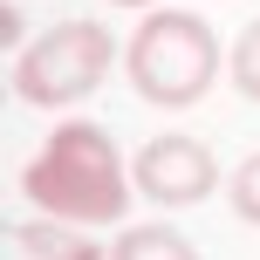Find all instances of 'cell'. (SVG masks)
<instances>
[{
	"label": "cell",
	"mask_w": 260,
	"mask_h": 260,
	"mask_svg": "<svg viewBox=\"0 0 260 260\" xmlns=\"http://www.w3.org/2000/svg\"><path fill=\"white\" fill-rule=\"evenodd\" d=\"M21 192L41 206V219H69V226H117L130 212V192H137V178H130L117 137H110L103 123H55L48 144H41L35 157H27L21 171Z\"/></svg>",
	"instance_id": "1"
},
{
	"label": "cell",
	"mask_w": 260,
	"mask_h": 260,
	"mask_svg": "<svg viewBox=\"0 0 260 260\" xmlns=\"http://www.w3.org/2000/svg\"><path fill=\"white\" fill-rule=\"evenodd\" d=\"M219 62L226 55H219V41H212V27L199 21V14H185V7H151L144 27L130 35V48H123L130 89H137L144 103H157V110H192L199 96L212 89Z\"/></svg>",
	"instance_id": "2"
},
{
	"label": "cell",
	"mask_w": 260,
	"mask_h": 260,
	"mask_svg": "<svg viewBox=\"0 0 260 260\" xmlns=\"http://www.w3.org/2000/svg\"><path fill=\"white\" fill-rule=\"evenodd\" d=\"M117 62V41L96 21H55L41 41H27L14 55V96L35 110H69L96 89Z\"/></svg>",
	"instance_id": "3"
},
{
	"label": "cell",
	"mask_w": 260,
	"mask_h": 260,
	"mask_svg": "<svg viewBox=\"0 0 260 260\" xmlns=\"http://www.w3.org/2000/svg\"><path fill=\"white\" fill-rule=\"evenodd\" d=\"M130 178H137V192L151 206H199L219 185V157L199 137H185V130H165V137H151L130 157Z\"/></svg>",
	"instance_id": "4"
},
{
	"label": "cell",
	"mask_w": 260,
	"mask_h": 260,
	"mask_svg": "<svg viewBox=\"0 0 260 260\" xmlns=\"http://www.w3.org/2000/svg\"><path fill=\"white\" fill-rule=\"evenodd\" d=\"M14 253H27V260H110L96 247V233H82L69 219H21L14 226Z\"/></svg>",
	"instance_id": "5"
},
{
	"label": "cell",
	"mask_w": 260,
	"mask_h": 260,
	"mask_svg": "<svg viewBox=\"0 0 260 260\" xmlns=\"http://www.w3.org/2000/svg\"><path fill=\"white\" fill-rule=\"evenodd\" d=\"M110 260H199V247L178 233V226H123Z\"/></svg>",
	"instance_id": "6"
},
{
	"label": "cell",
	"mask_w": 260,
	"mask_h": 260,
	"mask_svg": "<svg viewBox=\"0 0 260 260\" xmlns=\"http://www.w3.org/2000/svg\"><path fill=\"white\" fill-rule=\"evenodd\" d=\"M226 69H233V89L247 96V103H260V21L240 27V41H233V55H226Z\"/></svg>",
	"instance_id": "7"
},
{
	"label": "cell",
	"mask_w": 260,
	"mask_h": 260,
	"mask_svg": "<svg viewBox=\"0 0 260 260\" xmlns=\"http://www.w3.org/2000/svg\"><path fill=\"white\" fill-rule=\"evenodd\" d=\"M226 199H233V212H240L247 226H260V151H253L247 165L233 171V185H226Z\"/></svg>",
	"instance_id": "8"
},
{
	"label": "cell",
	"mask_w": 260,
	"mask_h": 260,
	"mask_svg": "<svg viewBox=\"0 0 260 260\" xmlns=\"http://www.w3.org/2000/svg\"><path fill=\"white\" fill-rule=\"evenodd\" d=\"M0 35H7V55H21V7L0 14Z\"/></svg>",
	"instance_id": "9"
},
{
	"label": "cell",
	"mask_w": 260,
	"mask_h": 260,
	"mask_svg": "<svg viewBox=\"0 0 260 260\" xmlns=\"http://www.w3.org/2000/svg\"><path fill=\"white\" fill-rule=\"evenodd\" d=\"M110 7H151V0H110Z\"/></svg>",
	"instance_id": "10"
},
{
	"label": "cell",
	"mask_w": 260,
	"mask_h": 260,
	"mask_svg": "<svg viewBox=\"0 0 260 260\" xmlns=\"http://www.w3.org/2000/svg\"><path fill=\"white\" fill-rule=\"evenodd\" d=\"M21 260H27V253H21Z\"/></svg>",
	"instance_id": "11"
}]
</instances>
